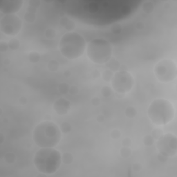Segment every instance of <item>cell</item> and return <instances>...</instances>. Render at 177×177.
<instances>
[{
  "mask_svg": "<svg viewBox=\"0 0 177 177\" xmlns=\"http://www.w3.org/2000/svg\"><path fill=\"white\" fill-rule=\"evenodd\" d=\"M155 9V5L151 1H146L142 5V10L146 14H151L154 12Z\"/></svg>",
  "mask_w": 177,
  "mask_h": 177,
  "instance_id": "9a60e30c",
  "label": "cell"
},
{
  "mask_svg": "<svg viewBox=\"0 0 177 177\" xmlns=\"http://www.w3.org/2000/svg\"><path fill=\"white\" fill-rule=\"evenodd\" d=\"M62 163V154L55 148H40L33 157L34 166L44 174H53L57 172Z\"/></svg>",
  "mask_w": 177,
  "mask_h": 177,
  "instance_id": "7a4b0ae2",
  "label": "cell"
},
{
  "mask_svg": "<svg viewBox=\"0 0 177 177\" xmlns=\"http://www.w3.org/2000/svg\"><path fill=\"white\" fill-rule=\"evenodd\" d=\"M64 76L67 78H69L71 76V72L69 70H65L64 71Z\"/></svg>",
  "mask_w": 177,
  "mask_h": 177,
  "instance_id": "ee69618b",
  "label": "cell"
},
{
  "mask_svg": "<svg viewBox=\"0 0 177 177\" xmlns=\"http://www.w3.org/2000/svg\"><path fill=\"white\" fill-rule=\"evenodd\" d=\"M44 36L46 39L53 40L56 37V31L53 28H48L44 31Z\"/></svg>",
  "mask_w": 177,
  "mask_h": 177,
  "instance_id": "4316f807",
  "label": "cell"
},
{
  "mask_svg": "<svg viewBox=\"0 0 177 177\" xmlns=\"http://www.w3.org/2000/svg\"><path fill=\"white\" fill-rule=\"evenodd\" d=\"M134 78L127 70H120L114 73L111 81V88L115 93L126 94L134 87Z\"/></svg>",
  "mask_w": 177,
  "mask_h": 177,
  "instance_id": "52a82bcc",
  "label": "cell"
},
{
  "mask_svg": "<svg viewBox=\"0 0 177 177\" xmlns=\"http://www.w3.org/2000/svg\"><path fill=\"white\" fill-rule=\"evenodd\" d=\"M96 120H97V121L98 122H100V123H103V122L105 120V116H104L103 115L100 114V115H98L97 118H96Z\"/></svg>",
  "mask_w": 177,
  "mask_h": 177,
  "instance_id": "60d3db41",
  "label": "cell"
},
{
  "mask_svg": "<svg viewBox=\"0 0 177 177\" xmlns=\"http://www.w3.org/2000/svg\"><path fill=\"white\" fill-rule=\"evenodd\" d=\"M114 75V73L113 72V71H111V70L107 69L103 71V72L101 74V76H102V78H103V80L106 82V83H111Z\"/></svg>",
  "mask_w": 177,
  "mask_h": 177,
  "instance_id": "ffe728a7",
  "label": "cell"
},
{
  "mask_svg": "<svg viewBox=\"0 0 177 177\" xmlns=\"http://www.w3.org/2000/svg\"><path fill=\"white\" fill-rule=\"evenodd\" d=\"M8 43V46L9 49H11L12 51H16L19 49L20 47V42L18 39L15 38V37H13V38L9 40Z\"/></svg>",
  "mask_w": 177,
  "mask_h": 177,
  "instance_id": "cb8c5ba5",
  "label": "cell"
},
{
  "mask_svg": "<svg viewBox=\"0 0 177 177\" xmlns=\"http://www.w3.org/2000/svg\"><path fill=\"white\" fill-rule=\"evenodd\" d=\"M60 24L63 27L64 29L67 30V32H72L76 27V24L73 20L70 19L69 17L63 16L60 19Z\"/></svg>",
  "mask_w": 177,
  "mask_h": 177,
  "instance_id": "7c38bea8",
  "label": "cell"
},
{
  "mask_svg": "<svg viewBox=\"0 0 177 177\" xmlns=\"http://www.w3.org/2000/svg\"><path fill=\"white\" fill-rule=\"evenodd\" d=\"M105 66L107 67L108 69L113 71L114 73H115L117 72V71H120L121 64L119 62L118 60L114 58V57H111V58L105 64Z\"/></svg>",
  "mask_w": 177,
  "mask_h": 177,
  "instance_id": "5bb4252c",
  "label": "cell"
},
{
  "mask_svg": "<svg viewBox=\"0 0 177 177\" xmlns=\"http://www.w3.org/2000/svg\"><path fill=\"white\" fill-rule=\"evenodd\" d=\"M11 61L9 58L4 59V65H6V66L10 65V64H11Z\"/></svg>",
  "mask_w": 177,
  "mask_h": 177,
  "instance_id": "f6af8a7d",
  "label": "cell"
},
{
  "mask_svg": "<svg viewBox=\"0 0 177 177\" xmlns=\"http://www.w3.org/2000/svg\"><path fill=\"white\" fill-rule=\"evenodd\" d=\"M111 31L114 34H119L122 31V26L119 24H115L111 28Z\"/></svg>",
  "mask_w": 177,
  "mask_h": 177,
  "instance_id": "4dcf8cb0",
  "label": "cell"
},
{
  "mask_svg": "<svg viewBox=\"0 0 177 177\" xmlns=\"http://www.w3.org/2000/svg\"><path fill=\"white\" fill-rule=\"evenodd\" d=\"M155 139L153 138L151 134H148L145 135L143 139H142V142L143 144L146 147H151L155 143Z\"/></svg>",
  "mask_w": 177,
  "mask_h": 177,
  "instance_id": "d4e9b609",
  "label": "cell"
},
{
  "mask_svg": "<svg viewBox=\"0 0 177 177\" xmlns=\"http://www.w3.org/2000/svg\"><path fill=\"white\" fill-rule=\"evenodd\" d=\"M79 88L76 85H71L69 88V94L71 96H76L79 93Z\"/></svg>",
  "mask_w": 177,
  "mask_h": 177,
  "instance_id": "1f68e13d",
  "label": "cell"
},
{
  "mask_svg": "<svg viewBox=\"0 0 177 177\" xmlns=\"http://www.w3.org/2000/svg\"><path fill=\"white\" fill-rule=\"evenodd\" d=\"M125 114L128 118H134L137 115V110L134 107L129 106L125 109Z\"/></svg>",
  "mask_w": 177,
  "mask_h": 177,
  "instance_id": "d6986e66",
  "label": "cell"
},
{
  "mask_svg": "<svg viewBox=\"0 0 177 177\" xmlns=\"http://www.w3.org/2000/svg\"><path fill=\"white\" fill-rule=\"evenodd\" d=\"M131 138L129 137H126L122 140V145L125 146V147H131Z\"/></svg>",
  "mask_w": 177,
  "mask_h": 177,
  "instance_id": "d590c367",
  "label": "cell"
},
{
  "mask_svg": "<svg viewBox=\"0 0 177 177\" xmlns=\"http://www.w3.org/2000/svg\"><path fill=\"white\" fill-rule=\"evenodd\" d=\"M148 115L153 124L157 126L166 125L175 116L173 104L165 98H156L148 109Z\"/></svg>",
  "mask_w": 177,
  "mask_h": 177,
  "instance_id": "277c9868",
  "label": "cell"
},
{
  "mask_svg": "<svg viewBox=\"0 0 177 177\" xmlns=\"http://www.w3.org/2000/svg\"><path fill=\"white\" fill-rule=\"evenodd\" d=\"M88 58L96 64H105L112 57L113 46L103 38L94 39L87 46Z\"/></svg>",
  "mask_w": 177,
  "mask_h": 177,
  "instance_id": "5b68a950",
  "label": "cell"
},
{
  "mask_svg": "<svg viewBox=\"0 0 177 177\" xmlns=\"http://www.w3.org/2000/svg\"><path fill=\"white\" fill-rule=\"evenodd\" d=\"M156 158H157L158 161H159L160 162H161V163H165V162L168 161V157H167V156L163 155L161 154H160V153H158L157 156H156Z\"/></svg>",
  "mask_w": 177,
  "mask_h": 177,
  "instance_id": "74e56055",
  "label": "cell"
},
{
  "mask_svg": "<svg viewBox=\"0 0 177 177\" xmlns=\"http://www.w3.org/2000/svg\"><path fill=\"white\" fill-rule=\"evenodd\" d=\"M37 9L33 8L31 6H28L26 8V11L25 12L24 15V19L27 23H33L35 22L37 18Z\"/></svg>",
  "mask_w": 177,
  "mask_h": 177,
  "instance_id": "4fadbf2b",
  "label": "cell"
},
{
  "mask_svg": "<svg viewBox=\"0 0 177 177\" xmlns=\"http://www.w3.org/2000/svg\"><path fill=\"white\" fill-rule=\"evenodd\" d=\"M132 154V150L131 149L130 147H122L120 149V155L121 157L124 158H129Z\"/></svg>",
  "mask_w": 177,
  "mask_h": 177,
  "instance_id": "603a6c76",
  "label": "cell"
},
{
  "mask_svg": "<svg viewBox=\"0 0 177 177\" xmlns=\"http://www.w3.org/2000/svg\"><path fill=\"white\" fill-rule=\"evenodd\" d=\"M154 72L156 78L163 83H169L177 76V67L174 60L163 59L156 63Z\"/></svg>",
  "mask_w": 177,
  "mask_h": 177,
  "instance_id": "8992f818",
  "label": "cell"
},
{
  "mask_svg": "<svg viewBox=\"0 0 177 177\" xmlns=\"http://www.w3.org/2000/svg\"><path fill=\"white\" fill-rule=\"evenodd\" d=\"M100 94L104 98H109L112 94V88L110 86H103L100 89Z\"/></svg>",
  "mask_w": 177,
  "mask_h": 177,
  "instance_id": "484cf974",
  "label": "cell"
},
{
  "mask_svg": "<svg viewBox=\"0 0 177 177\" xmlns=\"http://www.w3.org/2000/svg\"><path fill=\"white\" fill-rule=\"evenodd\" d=\"M22 0H3L0 3V11L6 15H15L22 9Z\"/></svg>",
  "mask_w": 177,
  "mask_h": 177,
  "instance_id": "30bf717a",
  "label": "cell"
},
{
  "mask_svg": "<svg viewBox=\"0 0 177 177\" xmlns=\"http://www.w3.org/2000/svg\"><path fill=\"white\" fill-rule=\"evenodd\" d=\"M92 76L95 78H99L100 76V73L99 71H98L97 69H95L92 71Z\"/></svg>",
  "mask_w": 177,
  "mask_h": 177,
  "instance_id": "b9f144b4",
  "label": "cell"
},
{
  "mask_svg": "<svg viewBox=\"0 0 177 177\" xmlns=\"http://www.w3.org/2000/svg\"><path fill=\"white\" fill-rule=\"evenodd\" d=\"M60 127L51 121L37 124L33 131V140L40 148H56L62 139Z\"/></svg>",
  "mask_w": 177,
  "mask_h": 177,
  "instance_id": "6da1fadb",
  "label": "cell"
},
{
  "mask_svg": "<svg viewBox=\"0 0 177 177\" xmlns=\"http://www.w3.org/2000/svg\"><path fill=\"white\" fill-rule=\"evenodd\" d=\"M6 141V137L3 133H0V144H3Z\"/></svg>",
  "mask_w": 177,
  "mask_h": 177,
  "instance_id": "7bdbcfd3",
  "label": "cell"
},
{
  "mask_svg": "<svg viewBox=\"0 0 177 177\" xmlns=\"http://www.w3.org/2000/svg\"><path fill=\"white\" fill-rule=\"evenodd\" d=\"M145 24L142 22H138L136 24V28L138 30H142L145 29Z\"/></svg>",
  "mask_w": 177,
  "mask_h": 177,
  "instance_id": "f35d334b",
  "label": "cell"
},
{
  "mask_svg": "<svg viewBox=\"0 0 177 177\" xmlns=\"http://www.w3.org/2000/svg\"><path fill=\"white\" fill-rule=\"evenodd\" d=\"M87 42L83 35L77 32H67L59 41V50L61 54L68 60L79 58L84 53Z\"/></svg>",
  "mask_w": 177,
  "mask_h": 177,
  "instance_id": "3957f363",
  "label": "cell"
},
{
  "mask_svg": "<svg viewBox=\"0 0 177 177\" xmlns=\"http://www.w3.org/2000/svg\"><path fill=\"white\" fill-rule=\"evenodd\" d=\"M4 161L8 165H12L17 161V156L13 152H7L4 155Z\"/></svg>",
  "mask_w": 177,
  "mask_h": 177,
  "instance_id": "44dd1931",
  "label": "cell"
},
{
  "mask_svg": "<svg viewBox=\"0 0 177 177\" xmlns=\"http://www.w3.org/2000/svg\"><path fill=\"white\" fill-rule=\"evenodd\" d=\"M164 134V132H163V129L160 127H156L154 129H153L152 131V134L151 135L153 137L155 140H158V139L162 137V135Z\"/></svg>",
  "mask_w": 177,
  "mask_h": 177,
  "instance_id": "f1b7e54d",
  "label": "cell"
},
{
  "mask_svg": "<svg viewBox=\"0 0 177 177\" xmlns=\"http://www.w3.org/2000/svg\"><path fill=\"white\" fill-rule=\"evenodd\" d=\"M9 49L8 43L5 42V41H1L0 42V52L5 53Z\"/></svg>",
  "mask_w": 177,
  "mask_h": 177,
  "instance_id": "d6a6232c",
  "label": "cell"
},
{
  "mask_svg": "<svg viewBox=\"0 0 177 177\" xmlns=\"http://www.w3.org/2000/svg\"><path fill=\"white\" fill-rule=\"evenodd\" d=\"M61 132L64 134H69V133L72 130V126L69 123V122H63L60 124L59 126Z\"/></svg>",
  "mask_w": 177,
  "mask_h": 177,
  "instance_id": "7402d4cb",
  "label": "cell"
},
{
  "mask_svg": "<svg viewBox=\"0 0 177 177\" xmlns=\"http://www.w3.org/2000/svg\"><path fill=\"white\" fill-rule=\"evenodd\" d=\"M156 146L158 153L167 157H173L177 154V138L172 133L163 134L156 140Z\"/></svg>",
  "mask_w": 177,
  "mask_h": 177,
  "instance_id": "ba28073f",
  "label": "cell"
},
{
  "mask_svg": "<svg viewBox=\"0 0 177 177\" xmlns=\"http://www.w3.org/2000/svg\"><path fill=\"white\" fill-rule=\"evenodd\" d=\"M91 105H94V106L97 107L100 104V99L97 96L93 97L91 100Z\"/></svg>",
  "mask_w": 177,
  "mask_h": 177,
  "instance_id": "8d00e7d4",
  "label": "cell"
},
{
  "mask_svg": "<svg viewBox=\"0 0 177 177\" xmlns=\"http://www.w3.org/2000/svg\"><path fill=\"white\" fill-rule=\"evenodd\" d=\"M142 165L141 163L139 162H136L132 165V170L134 172H140L142 169Z\"/></svg>",
  "mask_w": 177,
  "mask_h": 177,
  "instance_id": "e575fe53",
  "label": "cell"
},
{
  "mask_svg": "<svg viewBox=\"0 0 177 177\" xmlns=\"http://www.w3.org/2000/svg\"><path fill=\"white\" fill-rule=\"evenodd\" d=\"M47 68L51 72H56L60 68V63L56 60H51L47 63Z\"/></svg>",
  "mask_w": 177,
  "mask_h": 177,
  "instance_id": "e0dca14e",
  "label": "cell"
},
{
  "mask_svg": "<svg viewBox=\"0 0 177 177\" xmlns=\"http://www.w3.org/2000/svg\"><path fill=\"white\" fill-rule=\"evenodd\" d=\"M69 88H70V85L69 84H67L66 83H60L58 85L57 89H58V91L61 94H69Z\"/></svg>",
  "mask_w": 177,
  "mask_h": 177,
  "instance_id": "83f0119b",
  "label": "cell"
},
{
  "mask_svg": "<svg viewBox=\"0 0 177 177\" xmlns=\"http://www.w3.org/2000/svg\"><path fill=\"white\" fill-rule=\"evenodd\" d=\"M40 4L41 2L40 1H39V0H30V1H29L28 2V5L29 6H31V7L37 9L39 8Z\"/></svg>",
  "mask_w": 177,
  "mask_h": 177,
  "instance_id": "836d02e7",
  "label": "cell"
},
{
  "mask_svg": "<svg viewBox=\"0 0 177 177\" xmlns=\"http://www.w3.org/2000/svg\"><path fill=\"white\" fill-rule=\"evenodd\" d=\"M40 58V54L37 51H30L28 54V60L30 62L33 64H36L39 62Z\"/></svg>",
  "mask_w": 177,
  "mask_h": 177,
  "instance_id": "2e32d148",
  "label": "cell"
},
{
  "mask_svg": "<svg viewBox=\"0 0 177 177\" xmlns=\"http://www.w3.org/2000/svg\"><path fill=\"white\" fill-rule=\"evenodd\" d=\"M111 138L114 140H119L121 137V132L118 129H114L110 133Z\"/></svg>",
  "mask_w": 177,
  "mask_h": 177,
  "instance_id": "f546056e",
  "label": "cell"
},
{
  "mask_svg": "<svg viewBox=\"0 0 177 177\" xmlns=\"http://www.w3.org/2000/svg\"><path fill=\"white\" fill-rule=\"evenodd\" d=\"M74 157L70 152H64L62 154V162L65 165H70L73 162Z\"/></svg>",
  "mask_w": 177,
  "mask_h": 177,
  "instance_id": "ac0fdd59",
  "label": "cell"
},
{
  "mask_svg": "<svg viewBox=\"0 0 177 177\" xmlns=\"http://www.w3.org/2000/svg\"><path fill=\"white\" fill-rule=\"evenodd\" d=\"M19 103L21 105H26L28 103V99H27V98L25 96H22L19 98Z\"/></svg>",
  "mask_w": 177,
  "mask_h": 177,
  "instance_id": "ab89813d",
  "label": "cell"
},
{
  "mask_svg": "<svg viewBox=\"0 0 177 177\" xmlns=\"http://www.w3.org/2000/svg\"><path fill=\"white\" fill-rule=\"evenodd\" d=\"M22 21L17 15H6L0 19V30L4 35L15 37L22 29Z\"/></svg>",
  "mask_w": 177,
  "mask_h": 177,
  "instance_id": "9c48e42d",
  "label": "cell"
},
{
  "mask_svg": "<svg viewBox=\"0 0 177 177\" xmlns=\"http://www.w3.org/2000/svg\"><path fill=\"white\" fill-rule=\"evenodd\" d=\"M71 102L63 97L59 98L53 103V110L59 115H64L71 110Z\"/></svg>",
  "mask_w": 177,
  "mask_h": 177,
  "instance_id": "8fae6325",
  "label": "cell"
}]
</instances>
